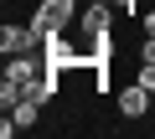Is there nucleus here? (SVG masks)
Segmentation results:
<instances>
[{
  "label": "nucleus",
  "mask_w": 155,
  "mask_h": 139,
  "mask_svg": "<svg viewBox=\"0 0 155 139\" xmlns=\"http://www.w3.org/2000/svg\"><path fill=\"white\" fill-rule=\"evenodd\" d=\"M83 31H88V41H109V0H93L83 11Z\"/></svg>",
  "instance_id": "nucleus-3"
},
{
  "label": "nucleus",
  "mask_w": 155,
  "mask_h": 139,
  "mask_svg": "<svg viewBox=\"0 0 155 139\" xmlns=\"http://www.w3.org/2000/svg\"><path fill=\"white\" fill-rule=\"evenodd\" d=\"M140 62H155V36H145V41H140Z\"/></svg>",
  "instance_id": "nucleus-6"
},
{
  "label": "nucleus",
  "mask_w": 155,
  "mask_h": 139,
  "mask_svg": "<svg viewBox=\"0 0 155 139\" xmlns=\"http://www.w3.org/2000/svg\"><path fill=\"white\" fill-rule=\"evenodd\" d=\"M150 98H155V93H150L145 83H129V88H119V113H124V118H145V113H150Z\"/></svg>",
  "instance_id": "nucleus-2"
},
{
  "label": "nucleus",
  "mask_w": 155,
  "mask_h": 139,
  "mask_svg": "<svg viewBox=\"0 0 155 139\" xmlns=\"http://www.w3.org/2000/svg\"><path fill=\"white\" fill-rule=\"evenodd\" d=\"M5 77H11V83H21V93H26V83L36 77V57H31V52H21V57H5Z\"/></svg>",
  "instance_id": "nucleus-4"
},
{
  "label": "nucleus",
  "mask_w": 155,
  "mask_h": 139,
  "mask_svg": "<svg viewBox=\"0 0 155 139\" xmlns=\"http://www.w3.org/2000/svg\"><path fill=\"white\" fill-rule=\"evenodd\" d=\"M134 83H145V88L155 93V62H145V67H140V77H134Z\"/></svg>",
  "instance_id": "nucleus-5"
},
{
  "label": "nucleus",
  "mask_w": 155,
  "mask_h": 139,
  "mask_svg": "<svg viewBox=\"0 0 155 139\" xmlns=\"http://www.w3.org/2000/svg\"><path fill=\"white\" fill-rule=\"evenodd\" d=\"M145 36H155V11H150V16H145Z\"/></svg>",
  "instance_id": "nucleus-7"
},
{
  "label": "nucleus",
  "mask_w": 155,
  "mask_h": 139,
  "mask_svg": "<svg viewBox=\"0 0 155 139\" xmlns=\"http://www.w3.org/2000/svg\"><path fill=\"white\" fill-rule=\"evenodd\" d=\"M36 46H41V36H36L31 26H16V21H5V26H0V52H5V57L36 52Z\"/></svg>",
  "instance_id": "nucleus-1"
}]
</instances>
